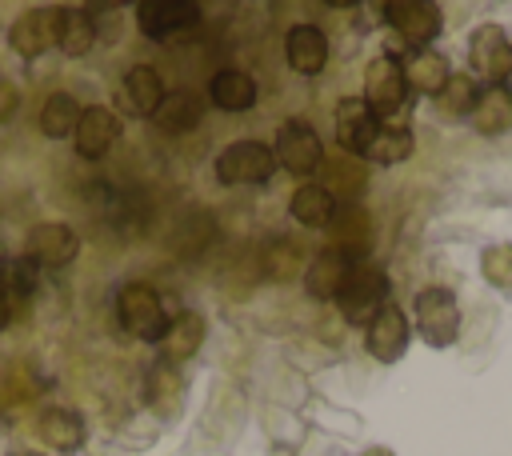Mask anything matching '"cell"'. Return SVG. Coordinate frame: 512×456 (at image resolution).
<instances>
[{"instance_id": "cell-31", "label": "cell", "mask_w": 512, "mask_h": 456, "mask_svg": "<svg viewBox=\"0 0 512 456\" xmlns=\"http://www.w3.org/2000/svg\"><path fill=\"white\" fill-rule=\"evenodd\" d=\"M92 44H96V20H92V12H64L60 16V52L64 56H84V52H92Z\"/></svg>"}, {"instance_id": "cell-27", "label": "cell", "mask_w": 512, "mask_h": 456, "mask_svg": "<svg viewBox=\"0 0 512 456\" xmlns=\"http://www.w3.org/2000/svg\"><path fill=\"white\" fill-rule=\"evenodd\" d=\"M332 196L320 188V184H300L296 192H292V200H288V212H292V220L296 224H304V228H324L328 224V216H332Z\"/></svg>"}, {"instance_id": "cell-40", "label": "cell", "mask_w": 512, "mask_h": 456, "mask_svg": "<svg viewBox=\"0 0 512 456\" xmlns=\"http://www.w3.org/2000/svg\"><path fill=\"white\" fill-rule=\"evenodd\" d=\"M24 456H32V452H24Z\"/></svg>"}, {"instance_id": "cell-3", "label": "cell", "mask_w": 512, "mask_h": 456, "mask_svg": "<svg viewBox=\"0 0 512 456\" xmlns=\"http://www.w3.org/2000/svg\"><path fill=\"white\" fill-rule=\"evenodd\" d=\"M408 96H412V88H408V76H404L400 60L396 56H376L364 72V96H360L372 108V116L396 124V112L408 104Z\"/></svg>"}, {"instance_id": "cell-8", "label": "cell", "mask_w": 512, "mask_h": 456, "mask_svg": "<svg viewBox=\"0 0 512 456\" xmlns=\"http://www.w3.org/2000/svg\"><path fill=\"white\" fill-rule=\"evenodd\" d=\"M384 16L408 48H428L440 36V24H444V16L432 0H388Z\"/></svg>"}, {"instance_id": "cell-11", "label": "cell", "mask_w": 512, "mask_h": 456, "mask_svg": "<svg viewBox=\"0 0 512 456\" xmlns=\"http://www.w3.org/2000/svg\"><path fill=\"white\" fill-rule=\"evenodd\" d=\"M24 248H28V260H32L36 268H64V264H72V260H76L80 240H76V232H72L68 224L48 220V224L28 228Z\"/></svg>"}, {"instance_id": "cell-7", "label": "cell", "mask_w": 512, "mask_h": 456, "mask_svg": "<svg viewBox=\"0 0 512 456\" xmlns=\"http://www.w3.org/2000/svg\"><path fill=\"white\" fill-rule=\"evenodd\" d=\"M272 156H276V164L288 168L292 176H312V172L324 164V144H320V136H316L312 124L288 120V124H280V132H276Z\"/></svg>"}, {"instance_id": "cell-25", "label": "cell", "mask_w": 512, "mask_h": 456, "mask_svg": "<svg viewBox=\"0 0 512 456\" xmlns=\"http://www.w3.org/2000/svg\"><path fill=\"white\" fill-rule=\"evenodd\" d=\"M400 68H404V76H408V88H420V92H440L444 84H448V60L440 56V52H432V48H412L408 52V60H400Z\"/></svg>"}, {"instance_id": "cell-12", "label": "cell", "mask_w": 512, "mask_h": 456, "mask_svg": "<svg viewBox=\"0 0 512 456\" xmlns=\"http://www.w3.org/2000/svg\"><path fill=\"white\" fill-rule=\"evenodd\" d=\"M136 24H140L144 36L164 40L172 32L196 28L200 24V4H192V0H144L136 8Z\"/></svg>"}, {"instance_id": "cell-22", "label": "cell", "mask_w": 512, "mask_h": 456, "mask_svg": "<svg viewBox=\"0 0 512 456\" xmlns=\"http://www.w3.org/2000/svg\"><path fill=\"white\" fill-rule=\"evenodd\" d=\"M328 196H336V204H356L368 188V172L360 160H348V156H332L324 164V184H320Z\"/></svg>"}, {"instance_id": "cell-9", "label": "cell", "mask_w": 512, "mask_h": 456, "mask_svg": "<svg viewBox=\"0 0 512 456\" xmlns=\"http://www.w3.org/2000/svg\"><path fill=\"white\" fill-rule=\"evenodd\" d=\"M60 16H64L60 8H28V12L12 24V32H8L12 52L32 60V56L56 48V44H60Z\"/></svg>"}, {"instance_id": "cell-14", "label": "cell", "mask_w": 512, "mask_h": 456, "mask_svg": "<svg viewBox=\"0 0 512 456\" xmlns=\"http://www.w3.org/2000/svg\"><path fill=\"white\" fill-rule=\"evenodd\" d=\"M72 136H76V152L84 160H100L116 144V136H120V116L112 108H104V104L80 108V120H76Z\"/></svg>"}, {"instance_id": "cell-10", "label": "cell", "mask_w": 512, "mask_h": 456, "mask_svg": "<svg viewBox=\"0 0 512 456\" xmlns=\"http://www.w3.org/2000/svg\"><path fill=\"white\" fill-rule=\"evenodd\" d=\"M328 236H332V248L340 256H348L352 264H360L372 248V220L360 204H336L332 216H328Z\"/></svg>"}, {"instance_id": "cell-36", "label": "cell", "mask_w": 512, "mask_h": 456, "mask_svg": "<svg viewBox=\"0 0 512 456\" xmlns=\"http://www.w3.org/2000/svg\"><path fill=\"white\" fill-rule=\"evenodd\" d=\"M16 108H20V92H16V84H12L8 76H0V124L12 120Z\"/></svg>"}, {"instance_id": "cell-29", "label": "cell", "mask_w": 512, "mask_h": 456, "mask_svg": "<svg viewBox=\"0 0 512 456\" xmlns=\"http://www.w3.org/2000/svg\"><path fill=\"white\" fill-rule=\"evenodd\" d=\"M476 92H480V84L460 72V76H448V84H444L432 100H436V112H440L444 120H464V116L472 112V104H476Z\"/></svg>"}, {"instance_id": "cell-32", "label": "cell", "mask_w": 512, "mask_h": 456, "mask_svg": "<svg viewBox=\"0 0 512 456\" xmlns=\"http://www.w3.org/2000/svg\"><path fill=\"white\" fill-rule=\"evenodd\" d=\"M212 236H216L212 216H208V212H188V216L176 224V232H172V248L184 252V256H196V252H204V248L212 244Z\"/></svg>"}, {"instance_id": "cell-26", "label": "cell", "mask_w": 512, "mask_h": 456, "mask_svg": "<svg viewBox=\"0 0 512 456\" xmlns=\"http://www.w3.org/2000/svg\"><path fill=\"white\" fill-rule=\"evenodd\" d=\"M412 148H416V140H412L408 128H400V124H380L376 136L368 140V148H364L360 156L372 160V164H400V160L412 156Z\"/></svg>"}, {"instance_id": "cell-37", "label": "cell", "mask_w": 512, "mask_h": 456, "mask_svg": "<svg viewBox=\"0 0 512 456\" xmlns=\"http://www.w3.org/2000/svg\"><path fill=\"white\" fill-rule=\"evenodd\" d=\"M8 324H12V304H8V300H4V292H0V332H4Z\"/></svg>"}, {"instance_id": "cell-15", "label": "cell", "mask_w": 512, "mask_h": 456, "mask_svg": "<svg viewBox=\"0 0 512 456\" xmlns=\"http://www.w3.org/2000/svg\"><path fill=\"white\" fill-rule=\"evenodd\" d=\"M284 56H288L292 72L316 76L328 64V40H324V32L316 24H292L288 36H284Z\"/></svg>"}, {"instance_id": "cell-5", "label": "cell", "mask_w": 512, "mask_h": 456, "mask_svg": "<svg viewBox=\"0 0 512 456\" xmlns=\"http://www.w3.org/2000/svg\"><path fill=\"white\" fill-rule=\"evenodd\" d=\"M276 168V156L264 140H232L216 156V180L220 184H264Z\"/></svg>"}, {"instance_id": "cell-24", "label": "cell", "mask_w": 512, "mask_h": 456, "mask_svg": "<svg viewBox=\"0 0 512 456\" xmlns=\"http://www.w3.org/2000/svg\"><path fill=\"white\" fill-rule=\"evenodd\" d=\"M36 432H40V440H44L48 448H56V452H76V448L84 444V420H80L72 408H48V412H40Z\"/></svg>"}, {"instance_id": "cell-38", "label": "cell", "mask_w": 512, "mask_h": 456, "mask_svg": "<svg viewBox=\"0 0 512 456\" xmlns=\"http://www.w3.org/2000/svg\"><path fill=\"white\" fill-rule=\"evenodd\" d=\"M360 456H392L388 448H368V452H360Z\"/></svg>"}, {"instance_id": "cell-2", "label": "cell", "mask_w": 512, "mask_h": 456, "mask_svg": "<svg viewBox=\"0 0 512 456\" xmlns=\"http://www.w3.org/2000/svg\"><path fill=\"white\" fill-rule=\"evenodd\" d=\"M384 296H388V276H384V268L360 260V264H352L344 288L336 292V308H340V316H344L348 324H364V328H368V320L384 308Z\"/></svg>"}, {"instance_id": "cell-6", "label": "cell", "mask_w": 512, "mask_h": 456, "mask_svg": "<svg viewBox=\"0 0 512 456\" xmlns=\"http://www.w3.org/2000/svg\"><path fill=\"white\" fill-rule=\"evenodd\" d=\"M468 64H472V80H484V88L504 84L508 68H512V44L504 36V28L496 24H480L468 36Z\"/></svg>"}, {"instance_id": "cell-21", "label": "cell", "mask_w": 512, "mask_h": 456, "mask_svg": "<svg viewBox=\"0 0 512 456\" xmlns=\"http://www.w3.org/2000/svg\"><path fill=\"white\" fill-rule=\"evenodd\" d=\"M208 96L224 112H248L256 104V80L248 72H240V68H224V72H216L208 80Z\"/></svg>"}, {"instance_id": "cell-18", "label": "cell", "mask_w": 512, "mask_h": 456, "mask_svg": "<svg viewBox=\"0 0 512 456\" xmlns=\"http://www.w3.org/2000/svg\"><path fill=\"white\" fill-rule=\"evenodd\" d=\"M204 332H208V324H204V316H200V312H176V316L164 324L160 340H156V344H160L164 364H180V360H188V356L200 348Z\"/></svg>"}, {"instance_id": "cell-34", "label": "cell", "mask_w": 512, "mask_h": 456, "mask_svg": "<svg viewBox=\"0 0 512 456\" xmlns=\"http://www.w3.org/2000/svg\"><path fill=\"white\" fill-rule=\"evenodd\" d=\"M480 272L488 284L512 292V244H488L480 256Z\"/></svg>"}, {"instance_id": "cell-13", "label": "cell", "mask_w": 512, "mask_h": 456, "mask_svg": "<svg viewBox=\"0 0 512 456\" xmlns=\"http://www.w3.org/2000/svg\"><path fill=\"white\" fill-rule=\"evenodd\" d=\"M364 348L380 360V364H396L400 356H404V348H408V316L400 312V308H380L372 320H368V328H364Z\"/></svg>"}, {"instance_id": "cell-4", "label": "cell", "mask_w": 512, "mask_h": 456, "mask_svg": "<svg viewBox=\"0 0 512 456\" xmlns=\"http://www.w3.org/2000/svg\"><path fill=\"white\" fill-rule=\"evenodd\" d=\"M412 312H416L420 336L432 348H448L460 336V308H456V296L448 288H424V292H416Z\"/></svg>"}, {"instance_id": "cell-35", "label": "cell", "mask_w": 512, "mask_h": 456, "mask_svg": "<svg viewBox=\"0 0 512 456\" xmlns=\"http://www.w3.org/2000/svg\"><path fill=\"white\" fill-rule=\"evenodd\" d=\"M176 392H180V380H176V372H172V368L160 360V364L148 372V400H156V404H164V408L172 412Z\"/></svg>"}, {"instance_id": "cell-33", "label": "cell", "mask_w": 512, "mask_h": 456, "mask_svg": "<svg viewBox=\"0 0 512 456\" xmlns=\"http://www.w3.org/2000/svg\"><path fill=\"white\" fill-rule=\"evenodd\" d=\"M300 272V252L292 240H268L264 244V276L272 280H288Z\"/></svg>"}, {"instance_id": "cell-30", "label": "cell", "mask_w": 512, "mask_h": 456, "mask_svg": "<svg viewBox=\"0 0 512 456\" xmlns=\"http://www.w3.org/2000/svg\"><path fill=\"white\" fill-rule=\"evenodd\" d=\"M76 120H80V104L68 96V92H52L40 108V132L60 140V136H72L76 132Z\"/></svg>"}, {"instance_id": "cell-39", "label": "cell", "mask_w": 512, "mask_h": 456, "mask_svg": "<svg viewBox=\"0 0 512 456\" xmlns=\"http://www.w3.org/2000/svg\"><path fill=\"white\" fill-rule=\"evenodd\" d=\"M504 88H508V92H512V68H508V76H504Z\"/></svg>"}, {"instance_id": "cell-1", "label": "cell", "mask_w": 512, "mask_h": 456, "mask_svg": "<svg viewBox=\"0 0 512 456\" xmlns=\"http://www.w3.org/2000/svg\"><path fill=\"white\" fill-rule=\"evenodd\" d=\"M116 316H120L124 332H132V336H140V340H160L164 324L172 320L164 296H160L152 284H144V280H128V284L116 292Z\"/></svg>"}, {"instance_id": "cell-17", "label": "cell", "mask_w": 512, "mask_h": 456, "mask_svg": "<svg viewBox=\"0 0 512 456\" xmlns=\"http://www.w3.org/2000/svg\"><path fill=\"white\" fill-rule=\"evenodd\" d=\"M348 272H352V260L340 256L336 248H324V252H316V256L308 260V268H304V288H308L312 300H336V292L344 288Z\"/></svg>"}, {"instance_id": "cell-19", "label": "cell", "mask_w": 512, "mask_h": 456, "mask_svg": "<svg viewBox=\"0 0 512 456\" xmlns=\"http://www.w3.org/2000/svg\"><path fill=\"white\" fill-rule=\"evenodd\" d=\"M472 128L480 136H504L512 128V92L504 84H492V88H480L476 92V104L468 112Z\"/></svg>"}, {"instance_id": "cell-16", "label": "cell", "mask_w": 512, "mask_h": 456, "mask_svg": "<svg viewBox=\"0 0 512 456\" xmlns=\"http://www.w3.org/2000/svg\"><path fill=\"white\" fill-rule=\"evenodd\" d=\"M336 140L348 148V152H364L368 148V140L376 136V128H380V120L372 116V108L360 100V96H348V100H340L336 104Z\"/></svg>"}, {"instance_id": "cell-28", "label": "cell", "mask_w": 512, "mask_h": 456, "mask_svg": "<svg viewBox=\"0 0 512 456\" xmlns=\"http://www.w3.org/2000/svg\"><path fill=\"white\" fill-rule=\"evenodd\" d=\"M32 288H36V264L28 256H0V292H4V300L16 308L32 296Z\"/></svg>"}, {"instance_id": "cell-20", "label": "cell", "mask_w": 512, "mask_h": 456, "mask_svg": "<svg viewBox=\"0 0 512 456\" xmlns=\"http://www.w3.org/2000/svg\"><path fill=\"white\" fill-rule=\"evenodd\" d=\"M200 116H204L200 96L188 92V88H176V92H164V100H160L156 112H152V124H156L160 132H168V136H180V132L196 128Z\"/></svg>"}, {"instance_id": "cell-23", "label": "cell", "mask_w": 512, "mask_h": 456, "mask_svg": "<svg viewBox=\"0 0 512 456\" xmlns=\"http://www.w3.org/2000/svg\"><path fill=\"white\" fill-rule=\"evenodd\" d=\"M120 92H124V104H128L136 116H152V112H156V104L164 100V80H160V72H156V68L136 64V68H128V72H124Z\"/></svg>"}]
</instances>
